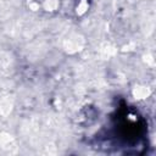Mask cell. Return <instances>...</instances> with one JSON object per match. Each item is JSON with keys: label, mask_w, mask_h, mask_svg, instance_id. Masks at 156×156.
I'll list each match as a JSON object with an SVG mask.
<instances>
[{"label": "cell", "mask_w": 156, "mask_h": 156, "mask_svg": "<svg viewBox=\"0 0 156 156\" xmlns=\"http://www.w3.org/2000/svg\"><path fill=\"white\" fill-rule=\"evenodd\" d=\"M91 143L106 152L144 154L149 146L146 118L136 107L130 106L126 100H119Z\"/></svg>", "instance_id": "6da1fadb"}]
</instances>
